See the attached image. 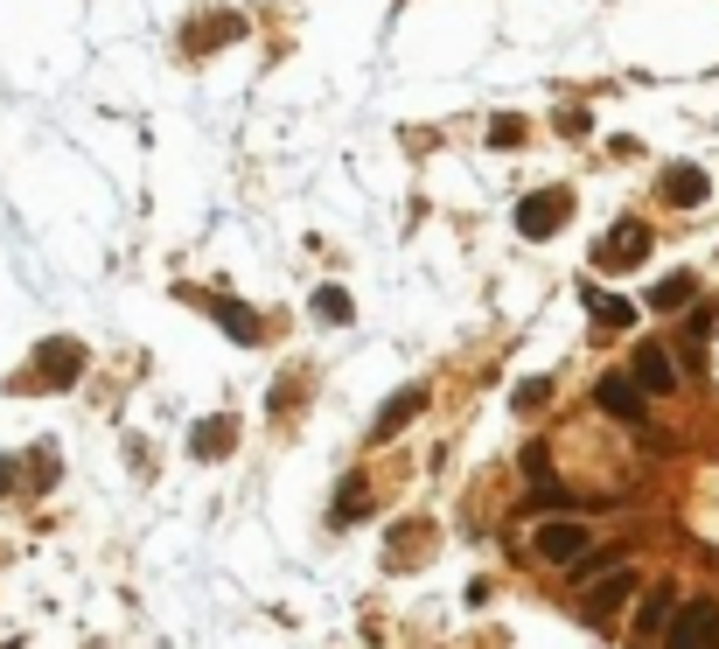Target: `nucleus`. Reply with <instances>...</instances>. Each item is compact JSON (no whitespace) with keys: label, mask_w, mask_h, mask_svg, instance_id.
Here are the masks:
<instances>
[{"label":"nucleus","mask_w":719,"mask_h":649,"mask_svg":"<svg viewBox=\"0 0 719 649\" xmlns=\"http://www.w3.org/2000/svg\"><path fill=\"white\" fill-rule=\"evenodd\" d=\"M664 649H719V601H677L664 622Z\"/></svg>","instance_id":"f257e3e1"},{"label":"nucleus","mask_w":719,"mask_h":649,"mask_svg":"<svg viewBox=\"0 0 719 649\" xmlns=\"http://www.w3.org/2000/svg\"><path fill=\"white\" fill-rule=\"evenodd\" d=\"M566 224H573V189H532V196L517 203V231L524 238H559Z\"/></svg>","instance_id":"f03ea898"},{"label":"nucleus","mask_w":719,"mask_h":649,"mask_svg":"<svg viewBox=\"0 0 719 649\" xmlns=\"http://www.w3.org/2000/svg\"><path fill=\"white\" fill-rule=\"evenodd\" d=\"M594 406L601 412H615L621 426H642V412H650V398H642V385L629 371H601V385H594Z\"/></svg>","instance_id":"7ed1b4c3"},{"label":"nucleus","mask_w":719,"mask_h":649,"mask_svg":"<svg viewBox=\"0 0 719 649\" xmlns=\"http://www.w3.org/2000/svg\"><path fill=\"white\" fill-rule=\"evenodd\" d=\"M642 259H650V231H642L636 217L615 224V231L594 244V265H608V273H629V265H642Z\"/></svg>","instance_id":"20e7f679"},{"label":"nucleus","mask_w":719,"mask_h":649,"mask_svg":"<svg viewBox=\"0 0 719 649\" xmlns=\"http://www.w3.org/2000/svg\"><path fill=\"white\" fill-rule=\"evenodd\" d=\"M35 371H43V385H49V391H70V385H78V371H84V342L49 335L43 350H35Z\"/></svg>","instance_id":"39448f33"},{"label":"nucleus","mask_w":719,"mask_h":649,"mask_svg":"<svg viewBox=\"0 0 719 649\" xmlns=\"http://www.w3.org/2000/svg\"><path fill=\"white\" fill-rule=\"evenodd\" d=\"M420 412H426V385H399V391L385 398V406H377V419H370V441H399V433H406Z\"/></svg>","instance_id":"423d86ee"},{"label":"nucleus","mask_w":719,"mask_h":649,"mask_svg":"<svg viewBox=\"0 0 719 649\" xmlns=\"http://www.w3.org/2000/svg\"><path fill=\"white\" fill-rule=\"evenodd\" d=\"M532 545H538V559L573 566L580 551H586V524H580V517H545V524L532 531Z\"/></svg>","instance_id":"0eeeda50"},{"label":"nucleus","mask_w":719,"mask_h":649,"mask_svg":"<svg viewBox=\"0 0 719 649\" xmlns=\"http://www.w3.org/2000/svg\"><path fill=\"white\" fill-rule=\"evenodd\" d=\"M664 203H677V209L712 203V175H706L698 161H671V168H664Z\"/></svg>","instance_id":"6e6552de"},{"label":"nucleus","mask_w":719,"mask_h":649,"mask_svg":"<svg viewBox=\"0 0 719 649\" xmlns=\"http://www.w3.org/2000/svg\"><path fill=\"white\" fill-rule=\"evenodd\" d=\"M629 377L642 385V398H664L671 385H677V371H671V356H664V342H636V364H629Z\"/></svg>","instance_id":"1a4fd4ad"},{"label":"nucleus","mask_w":719,"mask_h":649,"mask_svg":"<svg viewBox=\"0 0 719 649\" xmlns=\"http://www.w3.org/2000/svg\"><path fill=\"white\" fill-rule=\"evenodd\" d=\"M636 587H642V572H636V566H608V572L594 580V594H586V601H594V615H615V607L629 601Z\"/></svg>","instance_id":"9d476101"},{"label":"nucleus","mask_w":719,"mask_h":649,"mask_svg":"<svg viewBox=\"0 0 719 649\" xmlns=\"http://www.w3.org/2000/svg\"><path fill=\"white\" fill-rule=\"evenodd\" d=\"M231 447H238V419H203V426L189 433V454H196V462H224Z\"/></svg>","instance_id":"9b49d317"},{"label":"nucleus","mask_w":719,"mask_h":649,"mask_svg":"<svg viewBox=\"0 0 719 649\" xmlns=\"http://www.w3.org/2000/svg\"><path fill=\"white\" fill-rule=\"evenodd\" d=\"M308 315H315V321H329V329H350V321H356V300L343 294V286H315Z\"/></svg>","instance_id":"f8f14e48"},{"label":"nucleus","mask_w":719,"mask_h":649,"mask_svg":"<svg viewBox=\"0 0 719 649\" xmlns=\"http://www.w3.org/2000/svg\"><path fill=\"white\" fill-rule=\"evenodd\" d=\"M692 300H698V273H671V280H657L650 308L657 315H677V308H692Z\"/></svg>","instance_id":"ddd939ff"},{"label":"nucleus","mask_w":719,"mask_h":649,"mask_svg":"<svg viewBox=\"0 0 719 649\" xmlns=\"http://www.w3.org/2000/svg\"><path fill=\"white\" fill-rule=\"evenodd\" d=\"M586 315H594L601 329H629V321H636L629 300H621V294H601V286H586Z\"/></svg>","instance_id":"4468645a"},{"label":"nucleus","mask_w":719,"mask_h":649,"mask_svg":"<svg viewBox=\"0 0 719 649\" xmlns=\"http://www.w3.org/2000/svg\"><path fill=\"white\" fill-rule=\"evenodd\" d=\"M671 615H677V594H671V587H657V594L642 601V615H636V636H657Z\"/></svg>","instance_id":"2eb2a0df"},{"label":"nucleus","mask_w":719,"mask_h":649,"mask_svg":"<svg viewBox=\"0 0 719 649\" xmlns=\"http://www.w3.org/2000/svg\"><path fill=\"white\" fill-rule=\"evenodd\" d=\"M217 321H224V335H231V342H259V335H266L252 321V308H238V300H217Z\"/></svg>","instance_id":"dca6fc26"},{"label":"nucleus","mask_w":719,"mask_h":649,"mask_svg":"<svg viewBox=\"0 0 719 649\" xmlns=\"http://www.w3.org/2000/svg\"><path fill=\"white\" fill-rule=\"evenodd\" d=\"M524 140V119L517 112H497V119H489V147H517Z\"/></svg>","instance_id":"f3484780"},{"label":"nucleus","mask_w":719,"mask_h":649,"mask_svg":"<svg viewBox=\"0 0 719 649\" xmlns=\"http://www.w3.org/2000/svg\"><path fill=\"white\" fill-rule=\"evenodd\" d=\"M545 398H552V385H545V377H524V385L510 391V406H517V412H538Z\"/></svg>","instance_id":"a211bd4d"},{"label":"nucleus","mask_w":719,"mask_h":649,"mask_svg":"<svg viewBox=\"0 0 719 649\" xmlns=\"http://www.w3.org/2000/svg\"><path fill=\"white\" fill-rule=\"evenodd\" d=\"M356 482H364V475H350V482H343V496H335V524H350L356 510H364V489H356Z\"/></svg>","instance_id":"6ab92c4d"},{"label":"nucleus","mask_w":719,"mask_h":649,"mask_svg":"<svg viewBox=\"0 0 719 649\" xmlns=\"http://www.w3.org/2000/svg\"><path fill=\"white\" fill-rule=\"evenodd\" d=\"M524 475H532V482H552V462H545V447H524Z\"/></svg>","instance_id":"aec40b11"},{"label":"nucleus","mask_w":719,"mask_h":649,"mask_svg":"<svg viewBox=\"0 0 719 649\" xmlns=\"http://www.w3.org/2000/svg\"><path fill=\"white\" fill-rule=\"evenodd\" d=\"M14 489V462H0V496H8Z\"/></svg>","instance_id":"412c9836"}]
</instances>
